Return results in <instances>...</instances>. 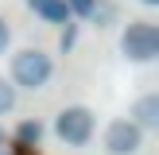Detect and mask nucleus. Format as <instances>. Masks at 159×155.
I'll return each instance as SVG.
<instances>
[{
    "mask_svg": "<svg viewBox=\"0 0 159 155\" xmlns=\"http://www.w3.org/2000/svg\"><path fill=\"white\" fill-rule=\"evenodd\" d=\"M51 74H54V62L39 46H27V51L12 54V85H20V89H43L51 82Z\"/></svg>",
    "mask_w": 159,
    "mask_h": 155,
    "instance_id": "f257e3e1",
    "label": "nucleus"
},
{
    "mask_svg": "<svg viewBox=\"0 0 159 155\" xmlns=\"http://www.w3.org/2000/svg\"><path fill=\"white\" fill-rule=\"evenodd\" d=\"M120 54L128 62H152L159 54V31L148 20H132L120 35Z\"/></svg>",
    "mask_w": 159,
    "mask_h": 155,
    "instance_id": "f03ea898",
    "label": "nucleus"
},
{
    "mask_svg": "<svg viewBox=\"0 0 159 155\" xmlns=\"http://www.w3.org/2000/svg\"><path fill=\"white\" fill-rule=\"evenodd\" d=\"M93 124H97V116L85 105H70V108H62V113L54 116V132H58V140L70 144V147H85L89 144L93 140Z\"/></svg>",
    "mask_w": 159,
    "mask_h": 155,
    "instance_id": "7ed1b4c3",
    "label": "nucleus"
},
{
    "mask_svg": "<svg viewBox=\"0 0 159 155\" xmlns=\"http://www.w3.org/2000/svg\"><path fill=\"white\" fill-rule=\"evenodd\" d=\"M140 147H144V132L136 128V124L132 120H113L105 128V151L109 155H136Z\"/></svg>",
    "mask_w": 159,
    "mask_h": 155,
    "instance_id": "20e7f679",
    "label": "nucleus"
},
{
    "mask_svg": "<svg viewBox=\"0 0 159 155\" xmlns=\"http://www.w3.org/2000/svg\"><path fill=\"white\" fill-rule=\"evenodd\" d=\"M132 124H136L140 132L144 128H159V97L155 93H144V97L132 105V116H128Z\"/></svg>",
    "mask_w": 159,
    "mask_h": 155,
    "instance_id": "39448f33",
    "label": "nucleus"
},
{
    "mask_svg": "<svg viewBox=\"0 0 159 155\" xmlns=\"http://www.w3.org/2000/svg\"><path fill=\"white\" fill-rule=\"evenodd\" d=\"M31 12H39L47 23H70V12H66V0H27Z\"/></svg>",
    "mask_w": 159,
    "mask_h": 155,
    "instance_id": "423d86ee",
    "label": "nucleus"
},
{
    "mask_svg": "<svg viewBox=\"0 0 159 155\" xmlns=\"http://www.w3.org/2000/svg\"><path fill=\"white\" fill-rule=\"evenodd\" d=\"M20 140H23V144H39V140H43V124H39V120H23L20 124Z\"/></svg>",
    "mask_w": 159,
    "mask_h": 155,
    "instance_id": "0eeeda50",
    "label": "nucleus"
},
{
    "mask_svg": "<svg viewBox=\"0 0 159 155\" xmlns=\"http://www.w3.org/2000/svg\"><path fill=\"white\" fill-rule=\"evenodd\" d=\"M12 108H16V85L0 78V116H4V113H12Z\"/></svg>",
    "mask_w": 159,
    "mask_h": 155,
    "instance_id": "6e6552de",
    "label": "nucleus"
},
{
    "mask_svg": "<svg viewBox=\"0 0 159 155\" xmlns=\"http://www.w3.org/2000/svg\"><path fill=\"white\" fill-rule=\"evenodd\" d=\"M93 8H97V0H66V12L70 16H85V20H89Z\"/></svg>",
    "mask_w": 159,
    "mask_h": 155,
    "instance_id": "1a4fd4ad",
    "label": "nucleus"
},
{
    "mask_svg": "<svg viewBox=\"0 0 159 155\" xmlns=\"http://www.w3.org/2000/svg\"><path fill=\"white\" fill-rule=\"evenodd\" d=\"M8 43H12V27H8V20L0 16V54L8 51Z\"/></svg>",
    "mask_w": 159,
    "mask_h": 155,
    "instance_id": "9d476101",
    "label": "nucleus"
},
{
    "mask_svg": "<svg viewBox=\"0 0 159 155\" xmlns=\"http://www.w3.org/2000/svg\"><path fill=\"white\" fill-rule=\"evenodd\" d=\"M58 46H62V51H70V46H74V23H66V31H62Z\"/></svg>",
    "mask_w": 159,
    "mask_h": 155,
    "instance_id": "9b49d317",
    "label": "nucleus"
},
{
    "mask_svg": "<svg viewBox=\"0 0 159 155\" xmlns=\"http://www.w3.org/2000/svg\"><path fill=\"white\" fill-rule=\"evenodd\" d=\"M144 4H159V0H144Z\"/></svg>",
    "mask_w": 159,
    "mask_h": 155,
    "instance_id": "f8f14e48",
    "label": "nucleus"
},
{
    "mask_svg": "<svg viewBox=\"0 0 159 155\" xmlns=\"http://www.w3.org/2000/svg\"><path fill=\"white\" fill-rule=\"evenodd\" d=\"M0 144H4V132H0Z\"/></svg>",
    "mask_w": 159,
    "mask_h": 155,
    "instance_id": "ddd939ff",
    "label": "nucleus"
},
{
    "mask_svg": "<svg viewBox=\"0 0 159 155\" xmlns=\"http://www.w3.org/2000/svg\"><path fill=\"white\" fill-rule=\"evenodd\" d=\"M0 155H8V151H0Z\"/></svg>",
    "mask_w": 159,
    "mask_h": 155,
    "instance_id": "4468645a",
    "label": "nucleus"
}]
</instances>
